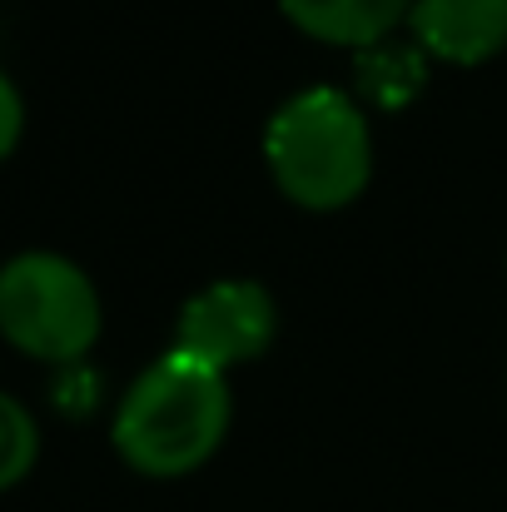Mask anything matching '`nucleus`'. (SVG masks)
Instances as JSON below:
<instances>
[{
  "mask_svg": "<svg viewBox=\"0 0 507 512\" xmlns=\"http://www.w3.org/2000/svg\"><path fill=\"white\" fill-rule=\"evenodd\" d=\"M234 418L229 373L204 368L169 348L155 358L115 408V453L145 478H184L204 468Z\"/></svg>",
  "mask_w": 507,
  "mask_h": 512,
  "instance_id": "nucleus-1",
  "label": "nucleus"
},
{
  "mask_svg": "<svg viewBox=\"0 0 507 512\" xmlns=\"http://www.w3.org/2000/svg\"><path fill=\"white\" fill-rule=\"evenodd\" d=\"M264 165L279 194L309 214L348 209L373 179V135L353 95L309 85L264 125Z\"/></svg>",
  "mask_w": 507,
  "mask_h": 512,
  "instance_id": "nucleus-2",
  "label": "nucleus"
},
{
  "mask_svg": "<svg viewBox=\"0 0 507 512\" xmlns=\"http://www.w3.org/2000/svg\"><path fill=\"white\" fill-rule=\"evenodd\" d=\"M100 294L90 274L50 249L0 264V339L40 363H80L100 339Z\"/></svg>",
  "mask_w": 507,
  "mask_h": 512,
  "instance_id": "nucleus-3",
  "label": "nucleus"
},
{
  "mask_svg": "<svg viewBox=\"0 0 507 512\" xmlns=\"http://www.w3.org/2000/svg\"><path fill=\"white\" fill-rule=\"evenodd\" d=\"M279 334V304L254 279H214L184 299L174 319V353L204 368H239L254 363Z\"/></svg>",
  "mask_w": 507,
  "mask_h": 512,
  "instance_id": "nucleus-4",
  "label": "nucleus"
},
{
  "mask_svg": "<svg viewBox=\"0 0 507 512\" xmlns=\"http://www.w3.org/2000/svg\"><path fill=\"white\" fill-rule=\"evenodd\" d=\"M408 35L428 60L483 65L507 50V0H413Z\"/></svg>",
  "mask_w": 507,
  "mask_h": 512,
  "instance_id": "nucleus-5",
  "label": "nucleus"
},
{
  "mask_svg": "<svg viewBox=\"0 0 507 512\" xmlns=\"http://www.w3.org/2000/svg\"><path fill=\"white\" fill-rule=\"evenodd\" d=\"M279 10L309 40L343 45L358 55V50L388 40L398 25H408L413 0H279Z\"/></svg>",
  "mask_w": 507,
  "mask_h": 512,
  "instance_id": "nucleus-6",
  "label": "nucleus"
},
{
  "mask_svg": "<svg viewBox=\"0 0 507 512\" xmlns=\"http://www.w3.org/2000/svg\"><path fill=\"white\" fill-rule=\"evenodd\" d=\"M353 70H358V85H353V100L358 105H373V110H403L418 100L423 90V70H428V55L413 45V40H378L368 50L353 55Z\"/></svg>",
  "mask_w": 507,
  "mask_h": 512,
  "instance_id": "nucleus-7",
  "label": "nucleus"
},
{
  "mask_svg": "<svg viewBox=\"0 0 507 512\" xmlns=\"http://www.w3.org/2000/svg\"><path fill=\"white\" fill-rule=\"evenodd\" d=\"M35 458H40V428H35L30 408L20 398L0 393V493L25 483Z\"/></svg>",
  "mask_w": 507,
  "mask_h": 512,
  "instance_id": "nucleus-8",
  "label": "nucleus"
},
{
  "mask_svg": "<svg viewBox=\"0 0 507 512\" xmlns=\"http://www.w3.org/2000/svg\"><path fill=\"white\" fill-rule=\"evenodd\" d=\"M20 130H25V100H20V90L10 85V75L0 70V160L15 155Z\"/></svg>",
  "mask_w": 507,
  "mask_h": 512,
  "instance_id": "nucleus-9",
  "label": "nucleus"
}]
</instances>
